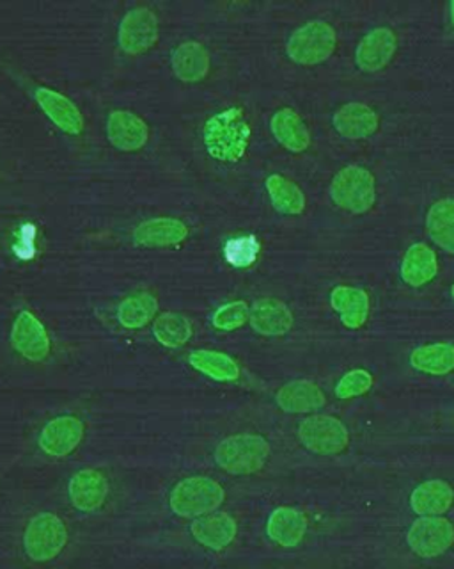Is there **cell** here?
Returning a JSON list of instances; mask_svg holds the SVG:
<instances>
[{
    "label": "cell",
    "instance_id": "6da1fadb",
    "mask_svg": "<svg viewBox=\"0 0 454 569\" xmlns=\"http://www.w3.org/2000/svg\"><path fill=\"white\" fill-rule=\"evenodd\" d=\"M250 127L240 107L218 112L205 127V147L209 155L224 162H238L249 147Z\"/></svg>",
    "mask_w": 454,
    "mask_h": 569
},
{
    "label": "cell",
    "instance_id": "7a4b0ae2",
    "mask_svg": "<svg viewBox=\"0 0 454 569\" xmlns=\"http://www.w3.org/2000/svg\"><path fill=\"white\" fill-rule=\"evenodd\" d=\"M226 498L224 487L209 477H188L177 482L169 496L174 515L182 518H201L212 515Z\"/></svg>",
    "mask_w": 454,
    "mask_h": 569
},
{
    "label": "cell",
    "instance_id": "3957f363",
    "mask_svg": "<svg viewBox=\"0 0 454 569\" xmlns=\"http://www.w3.org/2000/svg\"><path fill=\"white\" fill-rule=\"evenodd\" d=\"M270 458V443L258 434H237L218 443L215 463L231 475H250L263 469Z\"/></svg>",
    "mask_w": 454,
    "mask_h": 569
},
{
    "label": "cell",
    "instance_id": "277c9868",
    "mask_svg": "<svg viewBox=\"0 0 454 569\" xmlns=\"http://www.w3.org/2000/svg\"><path fill=\"white\" fill-rule=\"evenodd\" d=\"M331 197L340 211L354 216L366 214L377 202L375 176L363 165H348L332 180Z\"/></svg>",
    "mask_w": 454,
    "mask_h": 569
},
{
    "label": "cell",
    "instance_id": "5b68a950",
    "mask_svg": "<svg viewBox=\"0 0 454 569\" xmlns=\"http://www.w3.org/2000/svg\"><path fill=\"white\" fill-rule=\"evenodd\" d=\"M337 36L331 23L314 20L291 34L287 43L290 60L296 65L316 66L331 60L336 52Z\"/></svg>",
    "mask_w": 454,
    "mask_h": 569
},
{
    "label": "cell",
    "instance_id": "8992f818",
    "mask_svg": "<svg viewBox=\"0 0 454 569\" xmlns=\"http://www.w3.org/2000/svg\"><path fill=\"white\" fill-rule=\"evenodd\" d=\"M68 543V528L60 516L42 513L31 519L23 536L28 556L36 562H48L60 556Z\"/></svg>",
    "mask_w": 454,
    "mask_h": 569
},
{
    "label": "cell",
    "instance_id": "52a82bcc",
    "mask_svg": "<svg viewBox=\"0 0 454 569\" xmlns=\"http://www.w3.org/2000/svg\"><path fill=\"white\" fill-rule=\"evenodd\" d=\"M299 438L305 449L318 455L339 454L350 443L345 423L328 415H313L300 423Z\"/></svg>",
    "mask_w": 454,
    "mask_h": 569
},
{
    "label": "cell",
    "instance_id": "ba28073f",
    "mask_svg": "<svg viewBox=\"0 0 454 569\" xmlns=\"http://www.w3.org/2000/svg\"><path fill=\"white\" fill-rule=\"evenodd\" d=\"M407 543L413 554L423 559H433L453 547L454 527L442 516H423L409 528Z\"/></svg>",
    "mask_w": 454,
    "mask_h": 569
},
{
    "label": "cell",
    "instance_id": "9c48e42d",
    "mask_svg": "<svg viewBox=\"0 0 454 569\" xmlns=\"http://www.w3.org/2000/svg\"><path fill=\"white\" fill-rule=\"evenodd\" d=\"M119 45L127 54H144L159 40V20L148 8H137L119 25Z\"/></svg>",
    "mask_w": 454,
    "mask_h": 569
},
{
    "label": "cell",
    "instance_id": "30bf717a",
    "mask_svg": "<svg viewBox=\"0 0 454 569\" xmlns=\"http://www.w3.org/2000/svg\"><path fill=\"white\" fill-rule=\"evenodd\" d=\"M398 51V36L389 28L372 29L360 40L355 51V63L364 74H377L386 68Z\"/></svg>",
    "mask_w": 454,
    "mask_h": 569
},
{
    "label": "cell",
    "instance_id": "8fae6325",
    "mask_svg": "<svg viewBox=\"0 0 454 569\" xmlns=\"http://www.w3.org/2000/svg\"><path fill=\"white\" fill-rule=\"evenodd\" d=\"M11 344L29 362H43L51 353V339L46 335L45 326L28 310L14 321Z\"/></svg>",
    "mask_w": 454,
    "mask_h": 569
},
{
    "label": "cell",
    "instance_id": "7c38bea8",
    "mask_svg": "<svg viewBox=\"0 0 454 569\" xmlns=\"http://www.w3.org/2000/svg\"><path fill=\"white\" fill-rule=\"evenodd\" d=\"M107 138L121 152H136L150 139V129L132 110H114L107 120Z\"/></svg>",
    "mask_w": 454,
    "mask_h": 569
},
{
    "label": "cell",
    "instance_id": "4fadbf2b",
    "mask_svg": "<svg viewBox=\"0 0 454 569\" xmlns=\"http://www.w3.org/2000/svg\"><path fill=\"white\" fill-rule=\"evenodd\" d=\"M84 438V423L77 417H57L51 423H46L40 434V447L46 454L63 458L72 454L73 450L80 445Z\"/></svg>",
    "mask_w": 454,
    "mask_h": 569
},
{
    "label": "cell",
    "instance_id": "5bb4252c",
    "mask_svg": "<svg viewBox=\"0 0 454 569\" xmlns=\"http://www.w3.org/2000/svg\"><path fill=\"white\" fill-rule=\"evenodd\" d=\"M249 322L259 335L282 336L293 328V313L279 299L263 298L250 308Z\"/></svg>",
    "mask_w": 454,
    "mask_h": 569
},
{
    "label": "cell",
    "instance_id": "9a60e30c",
    "mask_svg": "<svg viewBox=\"0 0 454 569\" xmlns=\"http://www.w3.org/2000/svg\"><path fill=\"white\" fill-rule=\"evenodd\" d=\"M109 495L107 479L98 470H80L69 481V501L83 513L100 509Z\"/></svg>",
    "mask_w": 454,
    "mask_h": 569
},
{
    "label": "cell",
    "instance_id": "2e32d148",
    "mask_svg": "<svg viewBox=\"0 0 454 569\" xmlns=\"http://www.w3.org/2000/svg\"><path fill=\"white\" fill-rule=\"evenodd\" d=\"M34 97H36V101L40 104V107H42L46 118H48L57 129L69 133V136H77V133L83 132V115H80V110H78V107L75 106L69 98L64 97L61 93L54 92V89L43 88V86L36 89Z\"/></svg>",
    "mask_w": 454,
    "mask_h": 569
},
{
    "label": "cell",
    "instance_id": "e0dca14e",
    "mask_svg": "<svg viewBox=\"0 0 454 569\" xmlns=\"http://www.w3.org/2000/svg\"><path fill=\"white\" fill-rule=\"evenodd\" d=\"M332 124L336 132L346 139L371 138L380 127L377 112L359 101H352L337 109Z\"/></svg>",
    "mask_w": 454,
    "mask_h": 569
},
{
    "label": "cell",
    "instance_id": "ac0fdd59",
    "mask_svg": "<svg viewBox=\"0 0 454 569\" xmlns=\"http://www.w3.org/2000/svg\"><path fill=\"white\" fill-rule=\"evenodd\" d=\"M192 536L203 547L209 550H224L231 545L237 536V522L227 513H212V515L201 516L191 527Z\"/></svg>",
    "mask_w": 454,
    "mask_h": 569
},
{
    "label": "cell",
    "instance_id": "d6986e66",
    "mask_svg": "<svg viewBox=\"0 0 454 569\" xmlns=\"http://www.w3.org/2000/svg\"><path fill=\"white\" fill-rule=\"evenodd\" d=\"M331 304L348 330H360L369 318V298L363 289L339 284L332 290Z\"/></svg>",
    "mask_w": 454,
    "mask_h": 569
},
{
    "label": "cell",
    "instance_id": "ffe728a7",
    "mask_svg": "<svg viewBox=\"0 0 454 569\" xmlns=\"http://www.w3.org/2000/svg\"><path fill=\"white\" fill-rule=\"evenodd\" d=\"M270 130H272L273 138L287 148L290 152L302 153L310 148L311 133L307 125L300 118L296 110L284 107L279 109L270 120Z\"/></svg>",
    "mask_w": 454,
    "mask_h": 569
},
{
    "label": "cell",
    "instance_id": "44dd1931",
    "mask_svg": "<svg viewBox=\"0 0 454 569\" xmlns=\"http://www.w3.org/2000/svg\"><path fill=\"white\" fill-rule=\"evenodd\" d=\"M186 235H188V228L182 221L173 217H156L139 225L133 234V240L144 248H169L183 243Z\"/></svg>",
    "mask_w": 454,
    "mask_h": 569
},
{
    "label": "cell",
    "instance_id": "7402d4cb",
    "mask_svg": "<svg viewBox=\"0 0 454 569\" xmlns=\"http://www.w3.org/2000/svg\"><path fill=\"white\" fill-rule=\"evenodd\" d=\"M454 502V490L450 482L433 479L423 482L413 490L410 507L419 516H441L451 509Z\"/></svg>",
    "mask_w": 454,
    "mask_h": 569
},
{
    "label": "cell",
    "instance_id": "603a6c76",
    "mask_svg": "<svg viewBox=\"0 0 454 569\" xmlns=\"http://www.w3.org/2000/svg\"><path fill=\"white\" fill-rule=\"evenodd\" d=\"M275 402L287 414H311V411L323 408L327 399L320 390L318 385L300 379V382H291L282 386L275 395Z\"/></svg>",
    "mask_w": 454,
    "mask_h": 569
},
{
    "label": "cell",
    "instance_id": "cb8c5ba5",
    "mask_svg": "<svg viewBox=\"0 0 454 569\" xmlns=\"http://www.w3.org/2000/svg\"><path fill=\"white\" fill-rule=\"evenodd\" d=\"M307 530V518L304 513L293 507H279L270 515L267 534L279 547H299Z\"/></svg>",
    "mask_w": 454,
    "mask_h": 569
},
{
    "label": "cell",
    "instance_id": "d4e9b609",
    "mask_svg": "<svg viewBox=\"0 0 454 569\" xmlns=\"http://www.w3.org/2000/svg\"><path fill=\"white\" fill-rule=\"evenodd\" d=\"M436 272H439V262H436L435 251L430 246L419 243L407 249L401 262V278L404 283L419 289L430 283Z\"/></svg>",
    "mask_w": 454,
    "mask_h": 569
},
{
    "label": "cell",
    "instance_id": "484cf974",
    "mask_svg": "<svg viewBox=\"0 0 454 569\" xmlns=\"http://www.w3.org/2000/svg\"><path fill=\"white\" fill-rule=\"evenodd\" d=\"M171 66H173L174 75L183 83H199L208 75L209 54L199 43H182L174 51Z\"/></svg>",
    "mask_w": 454,
    "mask_h": 569
},
{
    "label": "cell",
    "instance_id": "4316f807",
    "mask_svg": "<svg viewBox=\"0 0 454 569\" xmlns=\"http://www.w3.org/2000/svg\"><path fill=\"white\" fill-rule=\"evenodd\" d=\"M410 365L415 371L430 376H445L454 371V345L430 344L421 345L410 354Z\"/></svg>",
    "mask_w": 454,
    "mask_h": 569
},
{
    "label": "cell",
    "instance_id": "83f0119b",
    "mask_svg": "<svg viewBox=\"0 0 454 569\" xmlns=\"http://www.w3.org/2000/svg\"><path fill=\"white\" fill-rule=\"evenodd\" d=\"M192 367L197 373L205 374L209 379L218 383L237 382L240 377V367L238 363L227 356V354L218 353V351L199 350L188 356Z\"/></svg>",
    "mask_w": 454,
    "mask_h": 569
},
{
    "label": "cell",
    "instance_id": "f1b7e54d",
    "mask_svg": "<svg viewBox=\"0 0 454 569\" xmlns=\"http://www.w3.org/2000/svg\"><path fill=\"white\" fill-rule=\"evenodd\" d=\"M273 208L284 216H300L305 211V194L287 176L270 175L264 182Z\"/></svg>",
    "mask_w": 454,
    "mask_h": 569
},
{
    "label": "cell",
    "instance_id": "f546056e",
    "mask_svg": "<svg viewBox=\"0 0 454 569\" xmlns=\"http://www.w3.org/2000/svg\"><path fill=\"white\" fill-rule=\"evenodd\" d=\"M426 228L436 246L454 255V197H445L428 211Z\"/></svg>",
    "mask_w": 454,
    "mask_h": 569
},
{
    "label": "cell",
    "instance_id": "4dcf8cb0",
    "mask_svg": "<svg viewBox=\"0 0 454 569\" xmlns=\"http://www.w3.org/2000/svg\"><path fill=\"white\" fill-rule=\"evenodd\" d=\"M159 310V301L150 292H139L121 301L118 307V319L127 330H141L150 324Z\"/></svg>",
    "mask_w": 454,
    "mask_h": 569
},
{
    "label": "cell",
    "instance_id": "1f68e13d",
    "mask_svg": "<svg viewBox=\"0 0 454 569\" xmlns=\"http://www.w3.org/2000/svg\"><path fill=\"white\" fill-rule=\"evenodd\" d=\"M153 335L169 350H177L191 340L192 324L180 313L167 312L153 322Z\"/></svg>",
    "mask_w": 454,
    "mask_h": 569
},
{
    "label": "cell",
    "instance_id": "d6a6232c",
    "mask_svg": "<svg viewBox=\"0 0 454 569\" xmlns=\"http://www.w3.org/2000/svg\"><path fill=\"white\" fill-rule=\"evenodd\" d=\"M259 251H261V244L255 235H241L229 239L224 246V257L227 264L238 269L252 266L258 260Z\"/></svg>",
    "mask_w": 454,
    "mask_h": 569
},
{
    "label": "cell",
    "instance_id": "836d02e7",
    "mask_svg": "<svg viewBox=\"0 0 454 569\" xmlns=\"http://www.w3.org/2000/svg\"><path fill=\"white\" fill-rule=\"evenodd\" d=\"M249 304L246 301H231V303L218 308L214 318H212V322L217 330L235 331L249 321Z\"/></svg>",
    "mask_w": 454,
    "mask_h": 569
},
{
    "label": "cell",
    "instance_id": "e575fe53",
    "mask_svg": "<svg viewBox=\"0 0 454 569\" xmlns=\"http://www.w3.org/2000/svg\"><path fill=\"white\" fill-rule=\"evenodd\" d=\"M372 383H375V379L368 371L355 368V371H350V373L340 377V382L336 385V397L337 399L348 400L368 394L372 388Z\"/></svg>",
    "mask_w": 454,
    "mask_h": 569
},
{
    "label": "cell",
    "instance_id": "d590c367",
    "mask_svg": "<svg viewBox=\"0 0 454 569\" xmlns=\"http://www.w3.org/2000/svg\"><path fill=\"white\" fill-rule=\"evenodd\" d=\"M36 226L31 225V223L20 226L19 240L14 244L17 257L22 258V260L34 258V255H36V244H34L36 243Z\"/></svg>",
    "mask_w": 454,
    "mask_h": 569
},
{
    "label": "cell",
    "instance_id": "8d00e7d4",
    "mask_svg": "<svg viewBox=\"0 0 454 569\" xmlns=\"http://www.w3.org/2000/svg\"><path fill=\"white\" fill-rule=\"evenodd\" d=\"M451 20H453L454 23V2L451 4Z\"/></svg>",
    "mask_w": 454,
    "mask_h": 569
},
{
    "label": "cell",
    "instance_id": "74e56055",
    "mask_svg": "<svg viewBox=\"0 0 454 569\" xmlns=\"http://www.w3.org/2000/svg\"><path fill=\"white\" fill-rule=\"evenodd\" d=\"M451 294H453V299H454V284H453V289H451Z\"/></svg>",
    "mask_w": 454,
    "mask_h": 569
}]
</instances>
